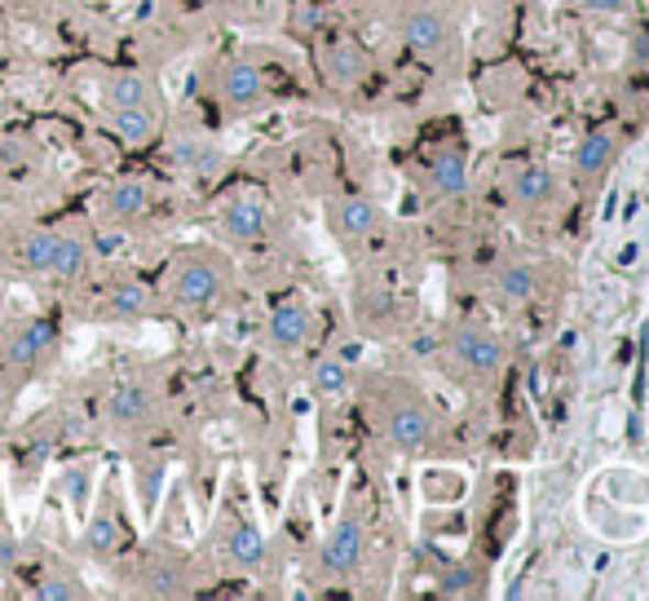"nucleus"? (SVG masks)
<instances>
[{"label": "nucleus", "instance_id": "a211bd4d", "mask_svg": "<svg viewBox=\"0 0 649 601\" xmlns=\"http://www.w3.org/2000/svg\"><path fill=\"white\" fill-rule=\"evenodd\" d=\"M451 350H455V359H460L464 368H473V372H495V368H504V341H499L495 332H486V328H460L455 341H451Z\"/></svg>", "mask_w": 649, "mask_h": 601}, {"label": "nucleus", "instance_id": "393cba45", "mask_svg": "<svg viewBox=\"0 0 649 601\" xmlns=\"http://www.w3.org/2000/svg\"><path fill=\"white\" fill-rule=\"evenodd\" d=\"M495 287H499L504 300H530V296L539 292V274H535V265H526V261H508V265L495 274Z\"/></svg>", "mask_w": 649, "mask_h": 601}, {"label": "nucleus", "instance_id": "412c9836", "mask_svg": "<svg viewBox=\"0 0 649 601\" xmlns=\"http://www.w3.org/2000/svg\"><path fill=\"white\" fill-rule=\"evenodd\" d=\"M403 41L411 50H420V54H438L442 41H447V23L438 14H429V10H416V14L403 19Z\"/></svg>", "mask_w": 649, "mask_h": 601}, {"label": "nucleus", "instance_id": "4468645a", "mask_svg": "<svg viewBox=\"0 0 649 601\" xmlns=\"http://www.w3.org/2000/svg\"><path fill=\"white\" fill-rule=\"evenodd\" d=\"M385 434H389V442H394L398 451H420V447L433 438V416H429L425 403L398 398V403H389V412H385Z\"/></svg>", "mask_w": 649, "mask_h": 601}, {"label": "nucleus", "instance_id": "1a4fd4ad", "mask_svg": "<svg viewBox=\"0 0 649 601\" xmlns=\"http://www.w3.org/2000/svg\"><path fill=\"white\" fill-rule=\"evenodd\" d=\"M168 164H173L177 173H186V177L212 182V177L226 173V151H221L208 133H199V129H182V133L168 138Z\"/></svg>", "mask_w": 649, "mask_h": 601}, {"label": "nucleus", "instance_id": "f257e3e1", "mask_svg": "<svg viewBox=\"0 0 649 601\" xmlns=\"http://www.w3.org/2000/svg\"><path fill=\"white\" fill-rule=\"evenodd\" d=\"M94 265V243L76 226H6L0 221V270L23 278H54V283H80Z\"/></svg>", "mask_w": 649, "mask_h": 601}, {"label": "nucleus", "instance_id": "39448f33", "mask_svg": "<svg viewBox=\"0 0 649 601\" xmlns=\"http://www.w3.org/2000/svg\"><path fill=\"white\" fill-rule=\"evenodd\" d=\"M98 407H102V425H107L111 434H120V438H142V434H151V429L160 425V416H164V403H160L155 385L142 381V376H120V381H111Z\"/></svg>", "mask_w": 649, "mask_h": 601}, {"label": "nucleus", "instance_id": "dca6fc26", "mask_svg": "<svg viewBox=\"0 0 649 601\" xmlns=\"http://www.w3.org/2000/svg\"><path fill=\"white\" fill-rule=\"evenodd\" d=\"M265 337H270V346L283 350V354L300 350V346L314 337V315H309V306H300V300H283V306H274L270 319H265Z\"/></svg>", "mask_w": 649, "mask_h": 601}, {"label": "nucleus", "instance_id": "f03ea898", "mask_svg": "<svg viewBox=\"0 0 649 601\" xmlns=\"http://www.w3.org/2000/svg\"><path fill=\"white\" fill-rule=\"evenodd\" d=\"M155 296H160V315L204 319L234 296V265L226 252H217L208 243H190L168 256Z\"/></svg>", "mask_w": 649, "mask_h": 601}, {"label": "nucleus", "instance_id": "9d476101", "mask_svg": "<svg viewBox=\"0 0 649 601\" xmlns=\"http://www.w3.org/2000/svg\"><path fill=\"white\" fill-rule=\"evenodd\" d=\"M98 98H102V111H120V107H164V94H160V80L151 72H138V67H111L98 85Z\"/></svg>", "mask_w": 649, "mask_h": 601}, {"label": "nucleus", "instance_id": "f8f14e48", "mask_svg": "<svg viewBox=\"0 0 649 601\" xmlns=\"http://www.w3.org/2000/svg\"><path fill=\"white\" fill-rule=\"evenodd\" d=\"M217 230H221L230 243H256V239H265V230H270V212H265V204H261L256 195L239 190V195H226V199H221V208H217Z\"/></svg>", "mask_w": 649, "mask_h": 601}, {"label": "nucleus", "instance_id": "9b49d317", "mask_svg": "<svg viewBox=\"0 0 649 601\" xmlns=\"http://www.w3.org/2000/svg\"><path fill=\"white\" fill-rule=\"evenodd\" d=\"M363 553H367V531H363V522H359L354 513H345V517L328 531V539H322L318 566L328 570V575H354L359 561H363Z\"/></svg>", "mask_w": 649, "mask_h": 601}, {"label": "nucleus", "instance_id": "6e6552de", "mask_svg": "<svg viewBox=\"0 0 649 601\" xmlns=\"http://www.w3.org/2000/svg\"><path fill=\"white\" fill-rule=\"evenodd\" d=\"M80 548H85V557H94V561H111V557H120V553L129 548V522H124V504H120L116 491H102L98 504L89 509Z\"/></svg>", "mask_w": 649, "mask_h": 601}, {"label": "nucleus", "instance_id": "7ed1b4c3", "mask_svg": "<svg viewBox=\"0 0 649 601\" xmlns=\"http://www.w3.org/2000/svg\"><path fill=\"white\" fill-rule=\"evenodd\" d=\"M58 354V324L54 319H23L0 332V403L23 394Z\"/></svg>", "mask_w": 649, "mask_h": 601}, {"label": "nucleus", "instance_id": "20e7f679", "mask_svg": "<svg viewBox=\"0 0 649 601\" xmlns=\"http://www.w3.org/2000/svg\"><path fill=\"white\" fill-rule=\"evenodd\" d=\"M204 94H208L212 107L226 111V116H252V111L265 107L270 80H265V72H261L252 58L230 54V58H212V63L204 67Z\"/></svg>", "mask_w": 649, "mask_h": 601}, {"label": "nucleus", "instance_id": "c756f323", "mask_svg": "<svg viewBox=\"0 0 649 601\" xmlns=\"http://www.w3.org/2000/svg\"><path fill=\"white\" fill-rule=\"evenodd\" d=\"M0 319H6V296H0Z\"/></svg>", "mask_w": 649, "mask_h": 601}, {"label": "nucleus", "instance_id": "7c9ffc66", "mask_svg": "<svg viewBox=\"0 0 649 601\" xmlns=\"http://www.w3.org/2000/svg\"><path fill=\"white\" fill-rule=\"evenodd\" d=\"M10 6H28V0H10Z\"/></svg>", "mask_w": 649, "mask_h": 601}, {"label": "nucleus", "instance_id": "bb28decb", "mask_svg": "<svg viewBox=\"0 0 649 601\" xmlns=\"http://www.w3.org/2000/svg\"><path fill=\"white\" fill-rule=\"evenodd\" d=\"M350 385V368L341 359H318L314 363V390L318 394H341Z\"/></svg>", "mask_w": 649, "mask_h": 601}, {"label": "nucleus", "instance_id": "a878e982", "mask_svg": "<svg viewBox=\"0 0 649 601\" xmlns=\"http://www.w3.org/2000/svg\"><path fill=\"white\" fill-rule=\"evenodd\" d=\"M552 195V173L539 168V164H526L517 177H513V199L517 204H543Z\"/></svg>", "mask_w": 649, "mask_h": 601}, {"label": "nucleus", "instance_id": "0eeeda50", "mask_svg": "<svg viewBox=\"0 0 649 601\" xmlns=\"http://www.w3.org/2000/svg\"><path fill=\"white\" fill-rule=\"evenodd\" d=\"M155 199H160V186L151 177H116L94 195V212H98V221L124 230V226L146 221Z\"/></svg>", "mask_w": 649, "mask_h": 601}, {"label": "nucleus", "instance_id": "aec40b11", "mask_svg": "<svg viewBox=\"0 0 649 601\" xmlns=\"http://www.w3.org/2000/svg\"><path fill=\"white\" fill-rule=\"evenodd\" d=\"M322 76L332 85H354L367 76V54L359 45H328L322 50Z\"/></svg>", "mask_w": 649, "mask_h": 601}, {"label": "nucleus", "instance_id": "cd10ccee", "mask_svg": "<svg viewBox=\"0 0 649 601\" xmlns=\"http://www.w3.org/2000/svg\"><path fill=\"white\" fill-rule=\"evenodd\" d=\"M473 588H482L477 566H451V570H442V592H447V597H464V592H473Z\"/></svg>", "mask_w": 649, "mask_h": 601}, {"label": "nucleus", "instance_id": "4be33fe9", "mask_svg": "<svg viewBox=\"0 0 649 601\" xmlns=\"http://www.w3.org/2000/svg\"><path fill=\"white\" fill-rule=\"evenodd\" d=\"M614 155H618V138H614L609 129H596V133L583 138V146H579V155H574V168H579L583 177H596V173H605V168L614 164Z\"/></svg>", "mask_w": 649, "mask_h": 601}, {"label": "nucleus", "instance_id": "2eb2a0df", "mask_svg": "<svg viewBox=\"0 0 649 601\" xmlns=\"http://www.w3.org/2000/svg\"><path fill=\"white\" fill-rule=\"evenodd\" d=\"M217 548H221V557H226L234 570H261V566H265V553H270L265 535H261L248 517H226V526H221V535H217Z\"/></svg>", "mask_w": 649, "mask_h": 601}, {"label": "nucleus", "instance_id": "f3484780", "mask_svg": "<svg viewBox=\"0 0 649 601\" xmlns=\"http://www.w3.org/2000/svg\"><path fill=\"white\" fill-rule=\"evenodd\" d=\"M107 124L124 146H151L164 133V107H120L107 111Z\"/></svg>", "mask_w": 649, "mask_h": 601}, {"label": "nucleus", "instance_id": "6ab92c4d", "mask_svg": "<svg viewBox=\"0 0 649 601\" xmlns=\"http://www.w3.org/2000/svg\"><path fill=\"white\" fill-rule=\"evenodd\" d=\"M328 221H332V230H337L341 239H367V234H376V226H381V208H376L367 195H345V199L332 204Z\"/></svg>", "mask_w": 649, "mask_h": 601}, {"label": "nucleus", "instance_id": "b1692460", "mask_svg": "<svg viewBox=\"0 0 649 601\" xmlns=\"http://www.w3.org/2000/svg\"><path fill=\"white\" fill-rule=\"evenodd\" d=\"M429 182H433L438 195H460V190L469 186V164H464V155H455V151L433 155V160H429Z\"/></svg>", "mask_w": 649, "mask_h": 601}, {"label": "nucleus", "instance_id": "ddd939ff", "mask_svg": "<svg viewBox=\"0 0 649 601\" xmlns=\"http://www.w3.org/2000/svg\"><path fill=\"white\" fill-rule=\"evenodd\" d=\"M129 579H138V592H151V597H182L190 588L186 566L173 553H138Z\"/></svg>", "mask_w": 649, "mask_h": 601}, {"label": "nucleus", "instance_id": "423d86ee", "mask_svg": "<svg viewBox=\"0 0 649 601\" xmlns=\"http://www.w3.org/2000/svg\"><path fill=\"white\" fill-rule=\"evenodd\" d=\"M151 315H160V296L138 274H116L94 296V319L98 324H142Z\"/></svg>", "mask_w": 649, "mask_h": 601}, {"label": "nucleus", "instance_id": "c85d7f7f", "mask_svg": "<svg viewBox=\"0 0 649 601\" xmlns=\"http://www.w3.org/2000/svg\"><path fill=\"white\" fill-rule=\"evenodd\" d=\"M627 0H587V10H601V14H609V10H623Z\"/></svg>", "mask_w": 649, "mask_h": 601}, {"label": "nucleus", "instance_id": "5701e85b", "mask_svg": "<svg viewBox=\"0 0 649 601\" xmlns=\"http://www.w3.org/2000/svg\"><path fill=\"white\" fill-rule=\"evenodd\" d=\"M41 601H76V597H89V588H85V579L76 575V570H67V566H54V570H41V579H36V588H32Z\"/></svg>", "mask_w": 649, "mask_h": 601}]
</instances>
